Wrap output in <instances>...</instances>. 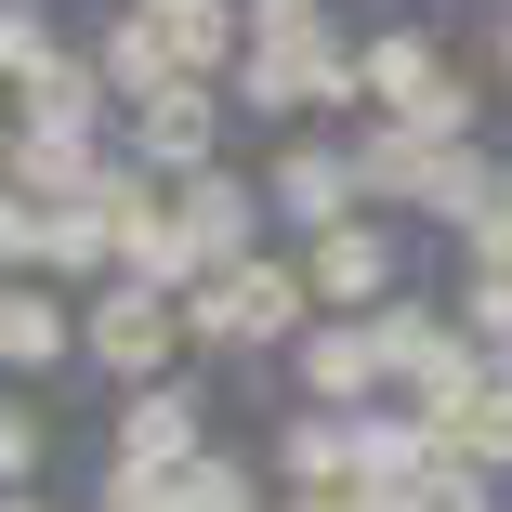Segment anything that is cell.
Instances as JSON below:
<instances>
[{
	"instance_id": "obj_1",
	"label": "cell",
	"mask_w": 512,
	"mask_h": 512,
	"mask_svg": "<svg viewBox=\"0 0 512 512\" xmlns=\"http://www.w3.org/2000/svg\"><path fill=\"white\" fill-rule=\"evenodd\" d=\"M289 316H302V276H289V263H237V289L197 302L211 342H263V329H289Z\"/></svg>"
},
{
	"instance_id": "obj_2",
	"label": "cell",
	"mask_w": 512,
	"mask_h": 512,
	"mask_svg": "<svg viewBox=\"0 0 512 512\" xmlns=\"http://www.w3.org/2000/svg\"><path fill=\"white\" fill-rule=\"evenodd\" d=\"M158 342H171V316H158V289H119L106 316H92V355H106V368H145Z\"/></svg>"
},
{
	"instance_id": "obj_3",
	"label": "cell",
	"mask_w": 512,
	"mask_h": 512,
	"mask_svg": "<svg viewBox=\"0 0 512 512\" xmlns=\"http://www.w3.org/2000/svg\"><path fill=\"white\" fill-rule=\"evenodd\" d=\"M211 145V106H197V92H158L145 106V158H197Z\"/></svg>"
},
{
	"instance_id": "obj_4",
	"label": "cell",
	"mask_w": 512,
	"mask_h": 512,
	"mask_svg": "<svg viewBox=\"0 0 512 512\" xmlns=\"http://www.w3.org/2000/svg\"><path fill=\"white\" fill-rule=\"evenodd\" d=\"M316 276H329V289H342V302H368V289H381V276H394V263H381V237H355V224H342V237H329V250H316Z\"/></svg>"
},
{
	"instance_id": "obj_5",
	"label": "cell",
	"mask_w": 512,
	"mask_h": 512,
	"mask_svg": "<svg viewBox=\"0 0 512 512\" xmlns=\"http://www.w3.org/2000/svg\"><path fill=\"white\" fill-rule=\"evenodd\" d=\"M276 197H289V211H316V224H329V211H342V158H289V171H276Z\"/></svg>"
},
{
	"instance_id": "obj_6",
	"label": "cell",
	"mask_w": 512,
	"mask_h": 512,
	"mask_svg": "<svg viewBox=\"0 0 512 512\" xmlns=\"http://www.w3.org/2000/svg\"><path fill=\"white\" fill-rule=\"evenodd\" d=\"M184 447V394H158V407H132V460H171Z\"/></svg>"
},
{
	"instance_id": "obj_7",
	"label": "cell",
	"mask_w": 512,
	"mask_h": 512,
	"mask_svg": "<svg viewBox=\"0 0 512 512\" xmlns=\"http://www.w3.org/2000/svg\"><path fill=\"white\" fill-rule=\"evenodd\" d=\"M184 237H197V250H224V237H237V197H224V184H197V197H184Z\"/></svg>"
},
{
	"instance_id": "obj_8",
	"label": "cell",
	"mask_w": 512,
	"mask_h": 512,
	"mask_svg": "<svg viewBox=\"0 0 512 512\" xmlns=\"http://www.w3.org/2000/svg\"><path fill=\"white\" fill-rule=\"evenodd\" d=\"M0 355H53V316H40V302H0Z\"/></svg>"
},
{
	"instance_id": "obj_9",
	"label": "cell",
	"mask_w": 512,
	"mask_h": 512,
	"mask_svg": "<svg viewBox=\"0 0 512 512\" xmlns=\"http://www.w3.org/2000/svg\"><path fill=\"white\" fill-rule=\"evenodd\" d=\"M368 355H381V342H316V381H329V394H355V381H368Z\"/></svg>"
},
{
	"instance_id": "obj_10",
	"label": "cell",
	"mask_w": 512,
	"mask_h": 512,
	"mask_svg": "<svg viewBox=\"0 0 512 512\" xmlns=\"http://www.w3.org/2000/svg\"><path fill=\"white\" fill-rule=\"evenodd\" d=\"M27 447H40V434H27V421H0V473H27Z\"/></svg>"
}]
</instances>
